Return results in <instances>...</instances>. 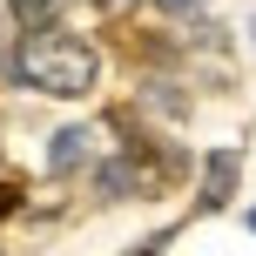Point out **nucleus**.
Masks as SVG:
<instances>
[{
    "instance_id": "20e7f679",
    "label": "nucleus",
    "mask_w": 256,
    "mask_h": 256,
    "mask_svg": "<svg viewBox=\"0 0 256 256\" xmlns=\"http://www.w3.org/2000/svg\"><path fill=\"white\" fill-rule=\"evenodd\" d=\"M94 189H102V202H128V189H142V168H135V155H108L102 168H94Z\"/></svg>"
},
{
    "instance_id": "f03ea898",
    "label": "nucleus",
    "mask_w": 256,
    "mask_h": 256,
    "mask_svg": "<svg viewBox=\"0 0 256 256\" xmlns=\"http://www.w3.org/2000/svg\"><path fill=\"white\" fill-rule=\"evenodd\" d=\"M88 162H102V128L94 122H74L48 142V176H81Z\"/></svg>"
},
{
    "instance_id": "f257e3e1",
    "label": "nucleus",
    "mask_w": 256,
    "mask_h": 256,
    "mask_svg": "<svg viewBox=\"0 0 256 256\" xmlns=\"http://www.w3.org/2000/svg\"><path fill=\"white\" fill-rule=\"evenodd\" d=\"M7 81H20L34 94H54V102H81L102 81V54H94V40L68 34L54 20L48 27H20V40L7 48Z\"/></svg>"
},
{
    "instance_id": "423d86ee",
    "label": "nucleus",
    "mask_w": 256,
    "mask_h": 256,
    "mask_svg": "<svg viewBox=\"0 0 256 256\" xmlns=\"http://www.w3.org/2000/svg\"><path fill=\"white\" fill-rule=\"evenodd\" d=\"M250 230H256V209H250Z\"/></svg>"
},
{
    "instance_id": "7ed1b4c3",
    "label": "nucleus",
    "mask_w": 256,
    "mask_h": 256,
    "mask_svg": "<svg viewBox=\"0 0 256 256\" xmlns=\"http://www.w3.org/2000/svg\"><path fill=\"white\" fill-rule=\"evenodd\" d=\"M236 176H243V148H209L202 155V189H196V209H222L236 196Z\"/></svg>"
},
{
    "instance_id": "39448f33",
    "label": "nucleus",
    "mask_w": 256,
    "mask_h": 256,
    "mask_svg": "<svg viewBox=\"0 0 256 256\" xmlns=\"http://www.w3.org/2000/svg\"><path fill=\"white\" fill-rule=\"evenodd\" d=\"M155 7H168V14H202V0H155Z\"/></svg>"
}]
</instances>
